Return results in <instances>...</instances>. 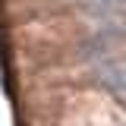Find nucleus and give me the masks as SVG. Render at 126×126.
<instances>
[{"label": "nucleus", "instance_id": "f257e3e1", "mask_svg": "<svg viewBox=\"0 0 126 126\" xmlns=\"http://www.w3.org/2000/svg\"><path fill=\"white\" fill-rule=\"evenodd\" d=\"M101 82L113 92H126V60H104L98 66Z\"/></svg>", "mask_w": 126, "mask_h": 126}, {"label": "nucleus", "instance_id": "f03ea898", "mask_svg": "<svg viewBox=\"0 0 126 126\" xmlns=\"http://www.w3.org/2000/svg\"><path fill=\"white\" fill-rule=\"evenodd\" d=\"M85 10H92L98 16H117V13H126V0H82Z\"/></svg>", "mask_w": 126, "mask_h": 126}]
</instances>
